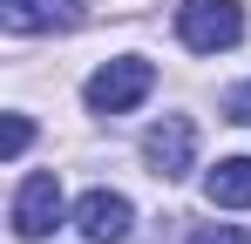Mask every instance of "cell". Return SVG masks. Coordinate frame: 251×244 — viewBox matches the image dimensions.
I'll return each instance as SVG.
<instances>
[{"label": "cell", "mask_w": 251, "mask_h": 244, "mask_svg": "<svg viewBox=\"0 0 251 244\" xmlns=\"http://www.w3.org/2000/svg\"><path fill=\"white\" fill-rule=\"evenodd\" d=\"M176 34L197 54H217V48H238L245 41V7L238 0H183L176 7Z\"/></svg>", "instance_id": "6da1fadb"}, {"label": "cell", "mask_w": 251, "mask_h": 244, "mask_svg": "<svg viewBox=\"0 0 251 244\" xmlns=\"http://www.w3.org/2000/svg\"><path fill=\"white\" fill-rule=\"evenodd\" d=\"M150 88H156V68H150L143 54H123V61L95 68L82 95H88V109H95V116H123V109H136Z\"/></svg>", "instance_id": "7a4b0ae2"}, {"label": "cell", "mask_w": 251, "mask_h": 244, "mask_svg": "<svg viewBox=\"0 0 251 244\" xmlns=\"http://www.w3.org/2000/svg\"><path fill=\"white\" fill-rule=\"evenodd\" d=\"M224 116H231V122H245V129H251V81H238V88L224 95Z\"/></svg>", "instance_id": "30bf717a"}, {"label": "cell", "mask_w": 251, "mask_h": 244, "mask_svg": "<svg viewBox=\"0 0 251 244\" xmlns=\"http://www.w3.org/2000/svg\"><path fill=\"white\" fill-rule=\"evenodd\" d=\"M54 224H61V183H54V170H34L14 190V231L21 238H48Z\"/></svg>", "instance_id": "277c9868"}, {"label": "cell", "mask_w": 251, "mask_h": 244, "mask_svg": "<svg viewBox=\"0 0 251 244\" xmlns=\"http://www.w3.org/2000/svg\"><path fill=\"white\" fill-rule=\"evenodd\" d=\"M190 244H251V238L238 231V224H197V231H190Z\"/></svg>", "instance_id": "ba28073f"}, {"label": "cell", "mask_w": 251, "mask_h": 244, "mask_svg": "<svg viewBox=\"0 0 251 244\" xmlns=\"http://www.w3.org/2000/svg\"><path fill=\"white\" fill-rule=\"evenodd\" d=\"M27 143H34V122H27V116H7V163L21 156Z\"/></svg>", "instance_id": "9c48e42d"}, {"label": "cell", "mask_w": 251, "mask_h": 244, "mask_svg": "<svg viewBox=\"0 0 251 244\" xmlns=\"http://www.w3.org/2000/svg\"><path fill=\"white\" fill-rule=\"evenodd\" d=\"M0 21L14 34H48V27H75V0H0Z\"/></svg>", "instance_id": "8992f818"}, {"label": "cell", "mask_w": 251, "mask_h": 244, "mask_svg": "<svg viewBox=\"0 0 251 244\" xmlns=\"http://www.w3.org/2000/svg\"><path fill=\"white\" fill-rule=\"evenodd\" d=\"M204 197L217 203V210H245L251 203V156H224L204 176Z\"/></svg>", "instance_id": "52a82bcc"}, {"label": "cell", "mask_w": 251, "mask_h": 244, "mask_svg": "<svg viewBox=\"0 0 251 244\" xmlns=\"http://www.w3.org/2000/svg\"><path fill=\"white\" fill-rule=\"evenodd\" d=\"M75 224H82L88 244H123L129 224H136V210H129L123 190H88V197L75 203Z\"/></svg>", "instance_id": "5b68a950"}, {"label": "cell", "mask_w": 251, "mask_h": 244, "mask_svg": "<svg viewBox=\"0 0 251 244\" xmlns=\"http://www.w3.org/2000/svg\"><path fill=\"white\" fill-rule=\"evenodd\" d=\"M190 156H197V122L190 116H163L143 136V163H150V176H163V183H176V176L190 170Z\"/></svg>", "instance_id": "3957f363"}]
</instances>
